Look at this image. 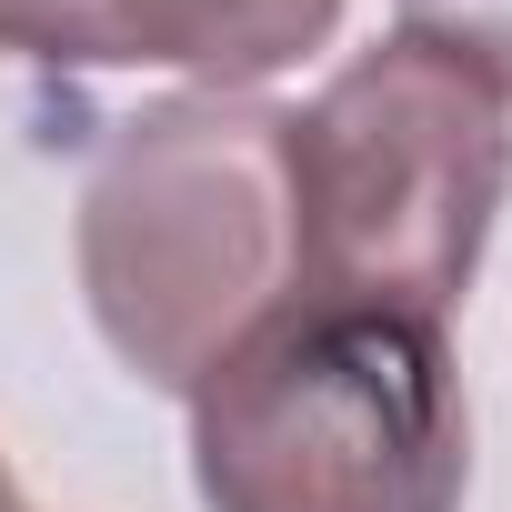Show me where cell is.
Returning <instances> with one entry per match:
<instances>
[{
	"mask_svg": "<svg viewBox=\"0 0 512 512\" xmlns=\"http://www.w3.org/2000/svg\"><path fill=\"white\" fill-rule=\"evenodd\" d=\"M201 512H462L472 402L442 322L282 302L191 392Z\"/></svg>",
	"mask_w": 512,
	"mask_h": 512,
	"instance_id": "cell-1",
	"label": "cell"
},
{
	"mask_svg": "<svg viewBox=\"0 0 512 512\" xmlns=\"http://www.w3.org/2000/svg\"><path fill=\"white\" fill-rule=\"evenodd\" d=\"M512 191V111L452 51L392 31L282 111L292 302H362L442 322Z\"/></svg>",
	"mask_w": 512,
	"mask_h": 512,
	"instance_id": "cell-2",
	"label": "cell"
},
{
	"mask_svg": "<svg viewBox=\"0 0 512 512\" xmlns=\"http://www.w3.org/2000/svg\"><path fill=\"white\" fill-rule=\"evenodd\" d=\"M71 251L121 372L191 392L241 332L292 302L282 111L251 91H181L131 111L81 181Z\"/></svg>",
	"mask_w": 512,
	"mask_h": 512,
	"instance_id": "cell-3",
	"label": "cell"
},
{
	"mask_svg": "<svg viewBox=\"0 0 512 512\" xmlns=\"http://www.w3.org/2000/svg\"><path fill=\"white\" fill-rule=\"evenodd\" d=\"M342 21V0H111V41L121 61L191 71L201 91H251L322 51Z\"/></svg>",
	"mask_w": 512,
	"mask_h": 512,
	"instance_id": "cell-4",
	"label": "cell"
},
{
	"mask_svg": "<svg viewBox=\"0 0 512 512\" xmlns=\"http://www.w3.org/2000/svg\"><path fill=\"white\" fill-rule=\"evenodd\" d=\"M0 51L51 61V71H101V61H121L111 0H0Z\"/></svg>",
	"mask_w": 512,
	"mask_h": 512,
	"instance_id": "cell-5",
	"label": "cell"
},
{
	"mask_svg": "<svg viewBox=\"0 0 512 512\" xmlns=\"http://www.w3.org/2000/svg\"><path fill=\"white\" fill-rule=\"evenodd\" d=\"M402 31L452 51L462 71H482L512 101V0H402Z\"/></svg>",
	"mask_w": 512,
	"mask_h": 512,
	"instance_id": "cell-6",
	"label": "cell"
},
{
	"mask_svg": "<svg viewBox=\"0 0 512 512\" xmlns=\"http://www.w3.org/2000/svg\"><path fill=\"white\" fill-rule=\"evenodd\" d=\"M0 512H21V492H11V462H0Z\"/></svg>",
	"mask_w": 512,
	"mask_h": 512,
	"instance_id": "cell-7",
	"label": "cell"
}]
</instances>
